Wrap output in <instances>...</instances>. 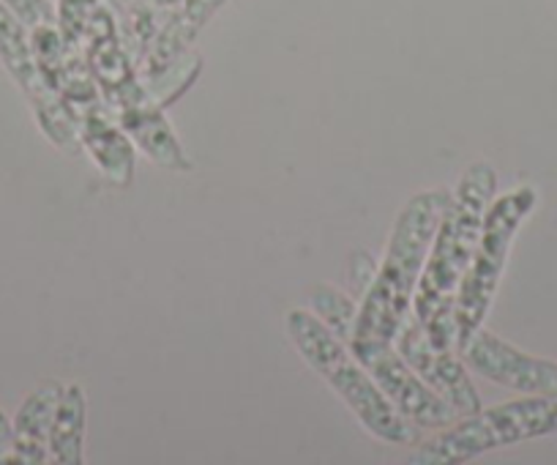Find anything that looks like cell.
Here are the masks:
<instances>
[{
    "instance_id": "cell-16",
    "label": "cell",
    "mask_w": 557,
    "mask_h": 465,
    "mask_svg": "<svg viewBox=\"0 0 557 465\" xmlns=\"http://www.w3.org/2000/svg\"><path fill=\"white\" fill-rule=\"evenodd\" d=\"M312 302V313L339 336L342 342L350 345L352 334H356V320H358V304H352L350 298L342 291L331 285H318L309 296Z\"/></svg>"
},
{
    "instance_id": "cell-2",
    "label": "cell",
    "mask_w": 557,
    "mask_h": 465,
    "mask_svg": "<svg viewBox=\"0 0 557 465\" xmlns=\"http://www.w3.org/2000/svg\"><path fill=\"white\" fill-rule=\"evenodd\" d=\"M448 195L451 189L437 186V189L418 192L401 206L383 264L377 266L374 280L363 291V302L358 304L356 334L350 340V351L356 356L394 345L401 323L410 318L412 296Z\"/></svg>"
},
{
    "instance_id": "cell-12",
    "label": "cell",
    "mask_w": 557,
    "mask_h": 465,
    "mask_svg": "<svg viewBox=\"0 0 557 465\" xmlns=\"http://www.w3.org/2000/svg\"><path fill=\"white\" fill-rule=\"evenodd\" d=\"M230 0H181V7L168 14V20L159 28L146 61L139 63L137 74L143 85L157 83L162 74L170 72V66L181 61L186 52H191L197 36L202 34L208 23L227 7Z\"/></svg>"
},
{
    "instance_id": "cell-13",
    "label": "cell",
    "mask_w": 557,
    "mask_h": 465,
    "mask_svg": "<svg viewBox=\"0 0 557 465\" xmlns=\"http://www.w3.org/2000/svg\"><path fill=\"white\" fill-rule=\"evenodd\" d=\"M77 132L79 146L96 164V170L104 175L107 184H112L115 189H128L134 184V170H137V146L128 140L104 101L79 115Z\"/></svg>"
},
{
    "instance_id": "cell-1",
    "label": "cell",
    "mask_w": 557,
    "mask_h": 465,
    "mask_svg": "<svg viewBox=\"0 0 557 465\" xmlns=\"http://www.w3.org/2000/svg\"><path fill=\"white\" fill-rule=\"evenodd\" d=\"M497 195V173L490 162H473L465 168L462 179L448 195L443 217L437 222L424 271L412 296V315L424 326L426 336L435 347H457V293L475 244L481 236L486 208Z\"/></svg>"
},
{
    "instance_id": "cell-3",
    "label": "cell",
    "mask_w": 557,
    "mask_h": 465,
    "mask_svg": "<svg viewBox=\"0 0 557 465\" xmlns=\"http://www.w3.org/2000/svg\"><path fill=\"white\" fill-rule=\"evenodd\" d=\"M285 326L298 356L334 389L369 436L391 446H416L421 430L391 405L350 345L342 342L312 309H290Z\"/></svg>"
},
{
    "instance_id": "cell-11",
    "label": "cell",
    "mask_w": 557,
    "mask_h": 465,
    "mask_svg": "<svg viewBox=\"0 0 557 465\" xmlns=\"http://www.w3.org/2000/svg\"><path fill=\"white\" fill-rule=\"evenodd\" d=\"M112 115L128 135V140L137 146V151L146 154L157 168L170 170V173L195 170V162L189 159L184 143L178 140L173 124H170L168 110L148 94V88L139 99L112 110Z\"/></svg>"
},
{
    "instance_id": "cell-21",
    "label": "cell",
    "mask_w": 557,
    "mask_h": 465,
    "mask_svg": "<svg viewBox=\"0 0 557 465\" xmlns=\"http://www.w3.org/2000/svg\"><path fill=\"white\" fill-rule=\"evenodd\" d=\"M153 7H157L162 14H170L181 7V0H153Z\"/></svg>"
},
{
    "instance_id": "cell-4",
    "label": "cell",
    "mask_w": 557,
    "mask_h": 465,
    "mask_svg": "<svg viewBox=\"0 0 557 465\" xmlns=\"http://www.w3.org/2000/svg\"><path fill=\"white\" fill-rule=\"evenodd\" d=\"M557 436L555 397H519L511 403L481 408L470 416H459L454 425L443 427L426 441L416 443L407 457L410 465H465L495 449L533 438Z\"/></svg>"
},
{
    "instance_id": "cell-6",
    "label": "cell",
    "mask_w": 557,
    "mask_h": 465,
    "mask_svg": "<svg viewBox=\"0 0 557 465\" xmlns=\"http://www.w3.org/2000/svg\"><path fill=\"white\" fill-rule=\"evenodd\" d=\"M0 63L14 79L23 96L28 99L34 112L36 126L41 135L63 154L79 151L77 115L72 107L63 101V96L52 88L36 63L34 47H30V30L0 3Z\"/></svg>"
},
{
    "instance_id": "cell-15",
    "label": "cell",
    "mask_w": 557,
    "mask_h": 465,
    "mask_svg": "<svg viewBox=\"0 0 557 465\" xmlns=\"http://www.w3.org/2000/svg\"><path fill=\"white\" fill-rule=\"evenodd\" d=\"M85 425H88V397L79 383L63 387L50 427V460L58 465L83 463Z\"/></svg>"
},
{
    "instance_id": "cell-7",
    "label": "cell",
    "mask_w": 557,
    "mask_h": 465,
    "mask_svg": "<svg viewBox=\"0 0 557 465\" xmlns=\"http://www.w3.org/2000/svg\"><path fill=\"white\" fill-rule=\"evenodd\" d=\"M470 372L503 389L519 392L522 397L557 400V362L524 354L503 336L479 329L473 340L459 351Z\"/></svg>"
},
{
    "instance_id": "cell-18",
    "label": "cell",
    "mask_w": 557,
    "mask_h": 465,
    "mask_svg": "<svg viewBox=\"0 0 557 465\" xmlns=\"http://www.w3.org/2000/svg\"><path fill=\"white\" fill-rule=\"evenodd\" d=\"M0 3H3V7H7L28 30L47 23H58L52 0H0Z\"/></svg>"
},
{
    "instance_id": "cell-20",
    "label": "cell",
    "mask_w": 557,
    "mask_h": 465,
    "mask_svg": "<svg viewBox=\"0 0 557 465\" xmlns=\"http://www.w3.org/2000/svg\"><path fill=\"white\" fill-rule=\"evenodd\" d=\"M104 3L115 12V17H121V14H126L134 3H139V0H104Z\"/></svg>"
},
{
    "instance_id": "cell-5",
    "label": "cell",
    "mask_w": 557,
    "mask_h": 465,
    "mask_svg": "<svg viewBox=\"0 0 557 465\" xmlns=\"http://www.w3.org/2000/svg\"><path fill=\"white\" fill-rule=\"evenodd\" d=\"M535 203H539V192L533 186H517V189L495 195V200L486 208L475 255L470 260L462 285H459L457 307H454L457 351H462L473 340L475 331L484 329V320L497 296L503 271H506L513 238H517L524 219L533 213Z\"/></svg>"
},
{
    "instance_id": "cell-17",
    "label": "cell",
    "mask_w": 557,
    "mask_h": 465,
    "mask_svg": "<svg viewBox=\"0 0 557 465\" xmlns=\"http://www.w3.org/2000/svg\"><path fill=\"white\" fill-rule=\"evenodd\" d=\"M200 72H202V58L197 56V52H186V56L181 58L175 66H170L168 74H162L157 83L146 85V88H148V94H151L153 99L164 107V110H170V107H173L175 101H178L181 96H184L186 90L197 83Z\"/></svg>"
},
{
    "instance_id": "cell-8",
    "label": "cell",
    "mask_w": 557,
    "mask_h": 465,
    "mask_svg": "<svg viewBox=\"0 0 557 465\" xmlns=\"http://www.w3.org/2000/svg\"><path fill=\"white\" fill-rule=\"evenodd\" d=\"M394 347L399 351L401 359L407 362L412 372H416L432 392L441 394L459 416H470L481 411V397L473 387L468 365L462 362L457 347H435L426 336L424 326L418 323L416 315L401 323L399 334H396Z\"/></svg>"
},
{
    "instance_id": "cell-14",
    "label": "cell",
    "mask_w": 557,
    "mask_h": 465,
    "mask_svg": "<svg viewBox=\"0 0 557 465\" xmlns=\"http://www.w3.org/2000/svg\"><path fill=\"white\" fill-rule=\"evenodd\" d=\"M61 392L63 387H58V383H45L23 400L12 421V463L41 465L50 460V427Z\"/></svg>"
},
{
    "instance_id": "cell-10",
    "label": "cell",
    "mask_w": 557,
    "mask_h": 465,
    "mask_svg": "<svg viewBox=\"0 0 557 465\" xmlns=\"http://www.w3.org/2000/svg\"><path fill=\"white\" fill-rule=\"evenodd\" d=\"M83 52L90 74L99 85L101 101L110 112L146 94V85L137 74V63L132 61V56H128L121 41L115 12L107 7L104 0L96 7L94 17H90L88 30L83 36Z\"/></svg>"
},
{
    "instance_id": "cell-9",
    "label": "cell",
    "mask_w": 557,
    "mask_h": 465,
    "mask_svg": "<svg viewBox=\"0 0 557 465\" xmlns=\"http://www.w3.org/2000/svg\"><path fill=\"white\" fill-rule=\"evenodd\" d=\"M356 359L367 367L374 383L391 400V405L418 430H443L459 419L457 411L407 367L394 345L367 351V354H358Z\"/></svg>"
},
{
    "instance_id": "cell-19",
    "label": "cell",
    "mask_w": 557,
    "mask_h": 465,
    "mask_svg": "<svg viewBox=\"0 0 557 465\" xmlns=\"http://www.w3.org/2000/svg\"><path fill=\"white\" fill-rule=\"evenodd\" d=\"M12 441L14 425L7 419V414L0 411V463H12Z\"/></svg>"
}]
</instances>
